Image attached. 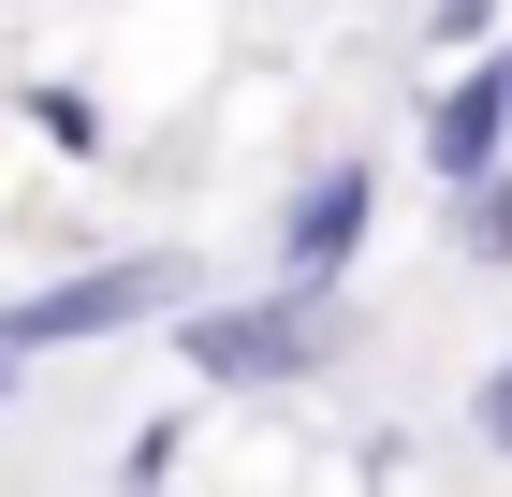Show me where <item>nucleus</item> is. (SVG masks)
<instances>
[{
  "label": "nucleus",
  "instance_id": "f257e3e1",
  "mask_svg": "<svg viewBox=\"0 0 512 497\" xmlns=\"http://www.w3.org/2000/svg\"><path fill=\"white\" fill-rule=\"evenodd\" d=\"M352 351V307L308 293V278H278V293H235V307H176V366L205 395H293L308 366Z\"/></svg>",
  "mask_w": 512,
  "mask_h": 497
},
{
  "label": "nucleus",
  "instance_id": "f03ea898",
  "mask_svg": "<svg viewBox=\"0 0 512 497\" xmlns=\"http://www.w3.org/2000/svg\"><path fill=\"white\" fill-rule=\"evenodd\" d=\"M176 293H205L191 249H103V264L44 278V293H0V351L30 366V351H103V337H147L176 322Z\"/></svg>",
  "mask_w": 512,
  "mask_h": 497
},
{
  "label": "nucleus",
  "instance_id": "7ed1b4c3",
  "mask_svg": "<svg viewBox=\"0 0 512 497\" xmlns=\"http://www.w3.org/2000/svg\"><path fill=\"white\" fill-rule=\"evenodd\" d=\"M366 234H381V161H308V176H293V205H278V278L352 293Z\"/></svg>",
  "mask_w": 512,
  "mask_h": 497
},
{
  "label": "nucleus",
  "instance_id": "20e7f679",
  "mask_svg": "<svg viewBox=\"0 0 512 497\" xmlns=\"http://www.w3.org/2000/svg\"><path fill=\"white\" fill-rule=\"evenodd\" d=\"M498 161H512V30L469 44V59L425 88V176L439 191H469V176H498Z\"/></svg>",
  "mask_w": 512,
  "mask_h": 497
},
{
  "label": "nucleus",
  "instance_id": "39448f33",
  "mask_svg": "<svg viewBox=\"0 0 512 497\" xmlns=\"http://www.w3.org/2000/svg\"><path fill=\"white\" fill-rule=\"evenodd\" d=\"M15 117H30V132H44V147H59V161H103V103H88V88L30 74V88H15Z\"/></svg>",
  "mask_w": 512,
  "mask_h": 497
},
{
  "label": "nucleus",
  "instance_id": "423d86ee",
  "mask_svg": "<svg viewBox=\"0 0 512 497\" xmlns=\"http://www.w3.org/2000/svg\"><path fill=\"white\" fill-rule=\"evenodd\" d=\"M454 249H469V264H512V161L454 191Z\"/></svg>",
  "mask_w": 512,
  "mask_h": 497
},
{
  "label": "nucleus",
  "instance_id": "0eeeda50",
  "mask_svg": "<svg viewBox=\"0 0 512 497\" xmlns=\"http://www.w3.org/2000/svg\"><path fill=\"white\" fill-rule=\"evenodd\" d=\"M176 468H191V424L161 410V424H132L118 439V483H176Z\"/></svg>",
  "mask_w": 512,
  "mask_h": 497
},
{
  "label": "nucleus",
  "instance_id": "6e6552de",
  "mask_svg": "<svg viewBox=\"0 0 512 497\" xmlns=\"http://www.w3.org/2000/svg\"><path fill=\"white\" fill-rule=\"evenodd\" d=\"M512 0H425V59H469V44H498Z\"/></svg>",
  "mask_w": 512,
  "mask_h": 497
},
{
  "label": "nucleus",
  "instance_id": "1a4fd4ad",
  "mask_svg": "<svg viewBox=\"0 0 512 497\" xmlns=\"http://www.w3.org/2000/svg\"><path fill=\"white\" fill-rule=\"evenodd\" d=\"M469 439L512 468V366H483V381H469Z\"/></svg>",
  "mask_w": 512,
  "mask_h": 497
},
{
  "label": "nucleus",
  "instance_id": "9d476101",
  "mask_svg": "<svg viewBox=\"0 0 512 497\" xmlns=\"http://www.w3.org/2000/svg\"><path fill=\"white\" fill-rule=\"evenodd\" d=\"M0 410H15V351H0Z\"/></svg>",
  "mask_w": 512,
  "mask_h": 497
}]
</instances>
